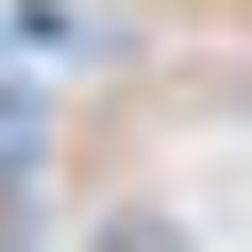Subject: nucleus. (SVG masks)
<instances>
[{
	"mask_svg": "<svg viewBox=\"0 0 252 252\" xmlns=\"http://www.w3.org/2000/svg\"><path fill=\"white\" fill-rule=\"evenodd\" d=\"M101 252H185V235H168V219H101Z\"/></svg>",
	"mask_w": 252,
	"mask_h": 252,
	"instance_id": "f257e3e1",
	"label": "nucleus"
}]
</instances>
